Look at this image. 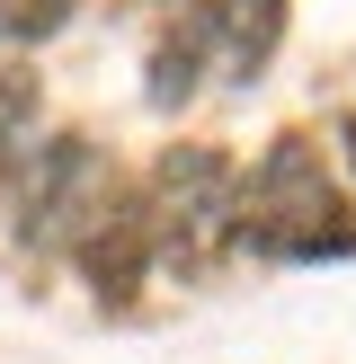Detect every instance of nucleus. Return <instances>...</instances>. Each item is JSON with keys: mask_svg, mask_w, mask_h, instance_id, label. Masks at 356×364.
<instances>
[{"mask_svg": "<svg viewBox=\"0 0 356 364\" xmlns=\"http://www.w3.org/2000/svg\"><path fill=\"white\" fill-rule=\"evenodd\" d=\"M142 258H152V223H142V205H107L98 223H89V240H80V267H89L98 294H134Z\"/></svg>", "mask_w": 356, "mask_h": 364, "instance_id": "5", "label": "nucleus"}, {"mask_svg": "<svg viewBox=\"0 0 356 364\" xmlns=\"http://www.w3.org/2000/svg\"><path fill=\"white\" fill-rule=\"evenodd\" d=\"M36 151V71H0V187H18Z\"/></svg>", "mask_w": 356, "mask_h": 364, "instance_id": "6", "label": "nucleus"}, {"mask_svg": "<svg viewBox=\"0 0 356 364\" xmlns=\"http://www.w3.org/2000/svg\"><path fill=\"white\" fill-rule=\"evenodd\" d=\"M187 36H196V53H223L231 80H249L285 36V0H196Z\"/></svg>", "mask_w": 356, "mask_h": 364, "instance_id": "4", "label": "nucleus"}, {"mask_svg": "<svg viewBox=\"0 0 356 364\" xmlns=\"http://www.w3.org/2000/svg\"><path fill=\"white\" fill-rule=\"evenodd\" d=\"M241 240L258 258H347L356 249V223L303 134L267 142V160L241 178Z\"/></svg>", "mask_w": 356, "mask_h": 364, "instance_id": "1", "label": "nucleus"}, {"mask_svg": "<svg viewBox=\"0 0 356 364\" xmlns=\"http://www.w3.org/2000/svg\"><path fill=\"white\" fill-rule=\"evenodd\" d=\"M107 205H116V169H107L98 142L63 134V142H36L27 151V169H18V213H27V223L18 231H27L36 249H80Z\"/></svg>", "mask_w": 356, "mask_h": 364, "instance_id": "3", "label": "nucleus"}, {"mask_svg": "<svg viewBox=\"0 0 356 364\" xmlns=\"http://www.w3.org/2000/svg\"><path fill=\"white\" fill-rule=\"evenodd\" d=\"M142 223H152V249L178 258V267L223 258V249L241 240V169H231L223 151H205V142H178V151L152 169Z\"/></svg>", "mask_w": 356, "mask_h": 364, "instance_id": "2", "label": "nucleus"}, {"mask_svg": "<svg viewBox=\"0 0 356 364\" xmlns=\"http://www.w3.org/2000/svg\"><path fill=\"white\" fill-rule=\"evenodd\" d=\"M71 9H80V0H0V36H18V45H36V36L71 27Z\"/></svg>", "mask_w": 356, "mask_h": 364, "instance_id": "7", "label": "nucleus"}]
</instances>
